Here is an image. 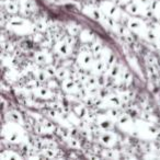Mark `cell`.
I'll return each mask as SVG.
<instances>
[{"label": "cell", "instance_id": "cell-1", "mask_svg": "<svg viewBox=\"0 0 160 160\" xmlns=\"http://www.w3.org/2000/svg\"><path fill=\"white\" fill-rule=\"evenodd\" d=\"M7 10H8V12H11V13H14V12L18 11V7H17V5H15L14 2H12V1H10L9 3H7Z\"/></svg>", "mask_w": 160, "mask_h": 160}, {"label": "cell", "instance_id": "cell-2", "mask_svg": "<svg viewBox=\"0 0 160 160\" xmlns=\"http://www.w3.org/2000/svg\"><path fill=\"white\" fill-rule=\"evenodd\" d=\"M132 78H133V76H132V74H130V71H125L124 72V81L125 82H130V81H132Z\"/></svg>", "mask_w": 160, "mask_h": 160}, {"label": "cell", "instance_id": "cell-3", "mask_svg": "<svg viewBox=\"0 0 160 160\" xmlns=\"http://www.w3.org/2000/svg\"><path fill=\"white\" fill-rule=\"evenodd\" d=\"M128 11H130V13H133V14H136L137 12H138V8H137L135 5H130V6H128Z\"/></svg>", "mask_w": 160, "mask_h": 160}, {"label": "cell", "instance_id": "cell-4", "mask_svg": "<svg viewBox=\"0 0 160 160\" xmlns=\"http://www.w3.org/2000/svg\"><path fill=\"white\" fill-rule=\"evenodd\" d=\"M100 126L102 128H105V130H109V128H111L112 127V124H111L110 122H107V121H105V122H102L100 124Z\"/></svg>", "mask_w": 160, "mask_h": 160}, {"label": "cell", "instance_id": "cell-5", "mask_svg": "<svg viewBox=\"0 0 160 160\" xmlns=\"http://www.w3.org/2000/svg\"><path fill=\"white\" fill-rule=\"evenodd\" d=\"M111 71H112V72H111V76H112V77H116V76L119 75V66L115 65L112 68V70Z\"/></svg>", "mask_w": 160, "mask_h": 160}, {"label": "cell", "instance_id": "cell-6", "mask_svg": "<svg viewBox=\"0 0 160 160\" xmlns=\"http://www.w3.org/2000/svg\"><path fill=\"white\" fill-rule=\"evenodd\" d=\"M147 39H148L149 41H155V40H156V34H155L154 32L149 31V32L147 33Z\"/></svg>", "mask_w": 160, "mask_h": 160}, {"label": "cell", "instance_id": "cell-7", "mask_svg": "<svg viewBox=\"0 0 160 160\" xmlns=\"http://www.w3.org/2000/svg\"><path fill=\"white\" fill-rule=\"evenodd\" d=\"M45 70L47 71L48 75H50V76H52V75H55V68L53 67V65L50 66V67H47V68L45 69Z\"/></svg>", "mask_w": 160, "mask_h": 160}, {"label": "cell", "instance_id": "cell-8", "mask_svg": "<svg viewBox=\"0 0 160 160\" xmlns=\"http://www.w3.org/2000/svg\"><path fill=\"white\" fill-rule=\"evenodd\" d=\"M130 27H132V29H137V27H139V23L138 22H134V21H130Z\"/></svg>", "mask_w": 160, "mask_h": 160}, {"label": "cell", "instance_id": "cell-9", "mask_svg": "<svg viewBox=\"0 0 160 160\" xmlns=\"http://www.w3.org/2000/svg\"><path fill=\"white\" fill-rule=\"evenodd\" d=\"M113 102V103H115L116 105H120L121 104V100H120L119 98H116V97H114V98H112V100H111Z\"/></svg>", "mask_w": 160, "mask_h": 160}, {"label": "cell", "instance_id": "cell-10", "mask_svg": "<svg viewBox=\"0 0 160 160\" xmlns=\"http://www.w3.org/2000/svg\"><path fill=\"white\" fill-rule=\"evenodd\" d=\"M40 80H41V81H44L45 80V75H44V72H43V71H40Z\"/></svg>", "mask_w": 160, "mask_h": 160}, {"label": "cell", "instance_id": "cell-11", "mask_svg": "<svg viewBox=\"0 0 160 160\" xmlns=\"http://www.w3.org/2000/svg\"><path fill=\"white\" fill-rule=\"evenodd\" d=\"M107 22L109 24H110L111 27H113L114 24H115V22H114V20H112V19H109V18H107Z\"/></svg>", "mask_w": 160, "mask_h": 160}]
</instances>
